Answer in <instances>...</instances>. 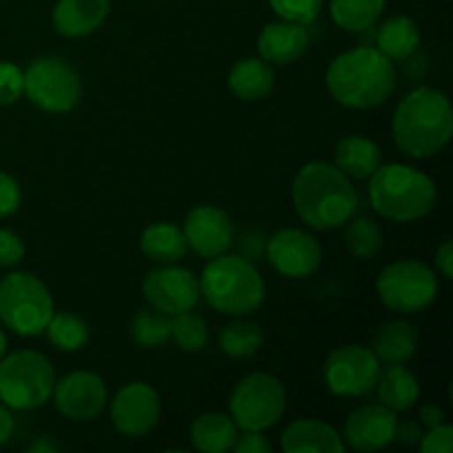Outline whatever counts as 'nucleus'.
Listing matches in <instances>:
<instances>
[{
  "label": "nucleus",
  "instance_id": "nucleus-7",
  "mask_svg": "<svg viewBox=\"0 0 453 453\" xmlns=\"http://www.w3.org/2000/svg\"><path fill=\"white\" fill-rule=\"evenodd\" d=\"M53 317V299L31 273H12L0 281V321L20 336H40Z\"/></svg>",
  "mask_w": 453,
  "mask_h": 453
},
{
  "label": "nucleus",
  "instance_id": "nucleus-22",
  "mask_svg": "<svg viewBox=\"0 0 453 453\" xmlns=\"http://www.w3.org/2000/svg\"><path fill=\"white\" fill-rule=\"evenodd\" d=\"M228 87L239 100H264L274 88L273 65L261 58H246V60L234 62L228 75Z\"/></svg>",
  "mask_w": 453,
  "mask_h": 453
},
{
  "label": "nucleus",
  "instance_id": "nucleus-42",
  "mask_svg": "<svg viewBox=\"0 0 453 453\" xmlns=\"http://www.w3.org/2000/svg\"><path fill=\"white\" fill-rule=\"evenodd\" d=\"M420 423L427 425V427H436V425H442L445 423V411L441 410L438 405H425L423 410H420Z\"/></svg>",
  "mask_w": 453,
  "mask_h": 453
},
{
  "label": "nucleus",
  "instance_id": "nucleus-20",
  "mask_svg": "<svg viewBox=\"0 0 453 453\" xmlns=\"http://www.w3.org/2000/svg\"><path fill=\"white\" fill-rule=\"evenodd\" d=\"M281 447L286 453H343L345 442L327 423L314 418L295 420L283 432Z\"/></svg>",
  "mask_w": 453,
  "mask_h": 453
},
{
  "label": "nucleus",
  "instance_id": "nucleus-32",
  "mask_svg": "<svg viewBox=\"0 0 453 453\" xmlns=\"http://www.w3.org/2000/svg\"><path fill=\"white\" fill-rule=\"evenodd\" d=\"M343 243L345 250L354 259H372L383 248V230L379 228V224L374 219L358 217V219L349 221L348 228H345Z\"/></svg>",
  "mask_w": 453,
  "mask_h": 453
},
{
  "label": "nucleus",
  "instance_id": "nucleus-31",
  "mask_svg": "<svg viewBox=\"0 0 453 453\" xmlns=\"http://www.w3.org/2000/svg\"><path fill=\"white\" fill-rule=\"evenodd\" d=\"M264 345V332L252 321H234L219 334L221 352L230 358H250Z\"/></svg>",
  "mask_w": 453,
  "mask_h": 453
},
{
  "label": "nucleus",
  "instance_id": "nucleus-8",
  "mask_svg": "<svg viewBox=\"0 0 453 453\" xmlns=\"http://www.w3.org/2000/svg\"><path fill=\"white\" fill-rule=\"evenodd\" d=\"M286 411V389L273 374H250L237 383L230 396V418L243 432H265Z\"/></svg>",
  "mask_w": 453,
  "mask_h": 453
},
{
  "label": "nucleus",
  "instance_id": "nucleus-25",
  "mask_svg": "<svg viewBox=\"0 0 453 453\" xmlns=\"http://www.w3.org/2000/svg\"><path fill=\"white\" fill-rule=\"evenodd\" d=\"M334 162L348 177L365 180L380 166V149L363 135H348L336 144Z\"/></svg>",
  "mask_w": 453,
  "mask_h": 453
},
{
  "label": "nucleus",
  "instance_id": "nucleus-1",
  "mask_svg": "<svg viewBox=\"0 0 453 453\" xmlns=\"http://www.w3.org/2000/svg\"><path fill=\"white\" fill-rule=\"evenodd\" d=\"M326 84L341 106L354 111L374 109L396 88V69L379 49L363 44L330 62Z\"/></svg>",
  "mask_w": 453,
  "mask_h": 453
},
{
  "label": "nucleus",
  "instance_id": "nucleus-29",
  "mask_svg": "<svg viewBox=\"0 0 453 453\" xmlns=\"http://www.w3.org/2000/svg\"><path fill=\"white\" fill-rule=\"evenodd\" d=\"M128 334H131V339L135 341L140 348H162V345L168 343V339H171V317L155 308L140 310V312L131 319Z\"/></svg>",
  "mask_w": 453,
  "mask_h": 453
},
{
  "label": "nucleus",
  "instance_id": "nucleus-9",
  "mask_svg": "<svg viewBox=\"0 0 453 453\" xmlns=\"http://www.w3.org/2000/svg\"><path fill=\"white\" fill-rule=\"evenodd\" d=\"M25 73V96L44 113H69L82 96V82L73 66L56 56L31 62Z\"/></svg>",
  "mask_w": 453,
  "mask_h": 453
},
{
  "label": "nucleus",
  "instance_id": "nucleus-6",
  "mask_svg": "<svg viewBox=\"0 0 453 453\" xmlns=\"http://www.w3.org/2000/svg\"><path fill=\"white\" fill-rule=\"evenodd\" d=\"M56 372L44 354L20 349L0 358V403L9 410H38L51 398Z\"/></svg>",
  "mask_w": 453,
  "mask_h": 453
},
{
  "label": "nucleus",
  "instance_id": "nucleus-36",
  "mask_svg": "<svg viewBox=\"0 0 453 453\" xmlns=\"http://www.w3.org/2000/svg\"><path fill=\"white\" fill-rule=\"evenodd\" d=\"M453 449V427L442 423L429 427V432L420 438V451L425 453H451Z\"/></svg>",
  "mask_w": 453,
  "mask_h": 453
},
{
  "label": "nucleus",
  "instance_id": "nucleus-10",
  "mask_svg": "<svg viewBox=\"0 0 453 453\" xmlns=\"http://www.w3.org/2000/svg\"><path fill=\"white\" fill-rule=\"evenodd\" d=\"M376 292L385 308L414 314L429 308L438 296V279L432 268L416 259L389 264L376 279Z\"/></svg>",
  "mask_w": 453,
  "mask_h": 453
},
{
  "label": "nucleus",
  "instance_id": "nucleus-27",
  "mask_svg": "<svg viewBox=\"0 0 453 453\" xmlns=\"http://www.w3.org/2000/svg\"><path fill=\"white\" fill-rule=\"evenodd\" d=\"M418 349V334L414 326L405 321H389L379 330L374 339V349L380 363L394 365V363H407Z\"/></svg>",
  "mask_w": 453,
  "mask_h": 453
},
{
  "label": "nucleus",
  "instance_id": "nucleus-39",
  "mask_svg": "<svg viewBox=\"0 0 453 453\" xmlns=\"http://www.w3.org/2000/svg\"><path fill=\"white\" fill-rule=\"evenodd\" d=\"M270 442L261 436V432H243L242 436L237 434L233 451L234 453H270Z\"/></svg>",
  "mask_w": 453,
  "mask_h": 453
},
{
  "label": "nucleus",
  "instance_id": "nucleus-11",
  "mask_svg": "<svg viewBox=\"0 0 453 453\" xmlns=\"http://www.w3.org/2000/svg\"><path fill=\"white\" fill-rule=\"evenodd\" d=\"M379 372L380 361L370 348L343 345L327 357L323 365V379L327 389L336 396L357 398L374 389Z\"/></svg>",
  "mask_w": 453,
  "mask_h": 453
},
{
  "label": "nucleus",
  "instance_id": "nucleus-16",
  "mask_svg": "<svg viewBox=\"0 0 453 453\" xmlns=\"http://www.w3.org/2000/svg\"><path fill=\"white\" fill-rule=\"evenodd\" d=\"M184 237L188 248H193L203 259H215L224 255L233 243V224L221 208L212 203L195 206L184 219Z\"/></svg>",
  "mask_w": 453,
  "mask_h": 453
},
{
  "label": "nucleus",
  "instance_id": "nucleus-19",
  "mask_svg": "<svg viewBox=\"0 0 453 453\" xmlns=\"http://www.w3.org/2000/svg\"><path fill=\"white\" fill-rule=\"evenodd\" d=\"M109 16V0H58L53 27L65 38H84L100 29Z\"/></svg>",
  "mask_w": 453,
  "mask_h": 453
},
{
  "label": "nucleus",
  "instance_id": "nucleus-38",
  "mask_svg": "<svg viewBox=\"0 0 453 453\" xmlns=\"http://www.w3.org/2000/svg\"><path fill=\"white\" fill-rule=\"evenodd\" d=\"M20 202L22 195L18 181L9 173L0 171V217L16 215L18 208H20Z\"/></svg>",
  "mask_w": 453,
  "mask_h": 453
},
{
  "label": "nucleus",
  "instance_id": "nucleus-37",
  "mask_svg": "<svg viewBox=\"0 0 453 453\" xmlns=\"http://www.w3.org/2000/svg\"><path fill=\"white\" fill-rule=\"evenodd\" d=\"M25 257V243L12 230L0 228V268H13Z\"/></svg>",
  "mask_w": 453,
  "mask_h": 453
},
{
  "label": "nucleus",
  "instance_id": "nucleus-13",
  "mask_svg": "<svg viewBox=\"0 0 453 453\" xmlns=\"http://www.w3.org/2000/svg\"><path fill=\"white\" fill-rule=\"evenodd\" d=\"M159 414L157 392L142 380L124 385L111 401V425L127 438L146 436L157 425Z\"/></svg>",
  "mask_w": 453,
  "mask_h": 453
},
{
  "label": "nucleus",
  "instance_id": "nucleus-2",
  "mask_svg": "<svg viewBox=\"0 0 453 453\" xmlns=\"http://www.w3.org/2000/svg\"><path fill=\"white\" fill-rule=\"evenodd\" d=\"M292 203L310 228L334 230L352 219L358 197L343 171L326 162H310L296 173Z\"/></svg>",
  "mask_w": 453,
  "mask_h": 453
},
{
  "label": "nucleus",
  "instance_id": "nucleus-23",
  "mask_svg": "<svg viewBox=\"0 0 453 453\" xmlns=\"http://www.w3.org/2000/svg\"><path fill=\"white\" fill-rule=\"evenodd\" d=\"M140 248L146 259L166 265L184 259L188 243H186L184 230L177 228L175 224H168V221H157V224H150L149 228H144Z\"/></svg>",
  "mask_w": 453,
  "mask_h": 453
},
{
  "label": "nucleus",
  "instance_id": "nucleus-21",
  "mask_svg": "<svg viewBox=\"0 0 453 453\" xmlns=\"http://www.w3.org/2000/svg\"><path fill=\"white\" fill-rule=\"evenodd\" d=\"M374 388L379 389L380 405L392 410L394 414L410 411L418 403L420 396L418 379L403 363H394V365H388L385 370L380 367Z\"/></svg>",
  "mask_w": 453,
  "mask_h": 453
},
{
  "label": "nucleus",
  "instance_id": "nucleus-40",
  "mask_svg": "<svg viewBox=\"0 0 453 453\" xmlns=\"http://www.w3.org/2000/svg\"><path fill=\"white\" fill-rule=\"evenodd\" d=\"M436 268L441 270V274L445 279L453 277V246L449 239L442 242L441 248L436 250Z\"/></svg>",
  "mask_w": 453,
  "mask_h": 453
},
{
  "label": "nucleus",
  "instance_id": "nucleus-35",
  "mask_svg": "<svg viewBox=\"0 0 453 453\" xmlns=\"http://www.w3.org/2000/svg\"><path fill=\"white\" fill-rule=\"evenodd\" d=\"M25 93V73L13 62L0 60V106H9Z\"/></svg>",
  "mask_w": 453,
  "mask_h": 453
},
{
  "label": "nucleus",
  "instance_id": "nucleus-24",
  "mask_svg": "<svg viewBox=\"0 0 453 453\" xmlns=\"http://www.w3.org/2000/svg\"><path fill=\"white\" fill-rule=\"evenodd\" d=\"M420 44V31L411 18L392 16L374 31V47L389 60H407Z\"/></svg>",
  "mask_w": 453,
  "mask_h": 453
},
{
  "label": "nucleus",
  "instance_id": "nucleus-30",
  "mask_svg": "<svg viewBox=\"0 0 453 453\" xmlns=\"http://www.w3.org/2000/svg\"><path fill=\"white\" fill-rule=\"evenodd\" d=\"M44 332H47L53 348L62 349V352H78L88 343L87 321L75 317L73 312H53Z\"/></svg>",
  "mask_w": 453,
  "mask_h": 453
},
{
  "label": "nucleus",
  "instance_id": "nucleus-17",
  "mask_svg": "<svg viewBox=\"0 0 453 453\" xmlns=\"http://www.w3.org/2000/svg\"><path fill=\"white\" fill-rule=\"evenodd\" d=\"M398 418L385 405L354 410L343 425V442L354 451H379L396 441Z\"/></svg>",
  "mask_w": 453,
  "mask_h": 453
},
{
  "label": "nucleus",
  "instance_id": "nucleus-3",
  "mask_svg": "<svg viewBox=\"0 0 453 453\" xmlns=\"http://www.w3.org/2000/svg\"><path fill=\"white\" fill-rule=\"evenodd\" d=\"M392 135L398 149L410 157L425 159L438 155L453 135L449 97L429 87L407 93L394 111Z\"/></svg>",
  "mask_w": 453,
  "mask_h": 453
},
{
  "label": "nucleus",
  "instance_id": "nucleus-26",
  "mask_svg": "<svg viewBox=\"0 0 453 453\" xmlns=\"http://www.w3.org/2000/svg\"><path fill=\"white\" fill-rule=\"evenodd\" d=\"M239 427L226 414H202L190 425V441L203 453H224L233 449Z\"/></svg>",
  "mask_w": 453,
  "mask_h": 453
},
{
  "label": "nucleus",
  "instance_id": "nucleus-43",
  "mask_svg": "<svg viewBox=\"0 0 453 453\" xmlns=\"http://www.w3.org/2000/svg\"><path fill=\"white\" fill-rule=\"evenodd\" d=\"M13 434V418L12 414H9V407H4L3 403H0V445H4V442L12 438Z\"/></svg>",
  "mask_w": 453,
  "mask_h": 453
},
{
  "label": "nucleus",
  "instance_id": "nucleus-28",
  "mask_svg": "<svg viewBox=\"0 0 453 453\" xmlns=\"http://www.w3.org/2000/svg\"><path fill=\"white\" fill-rule=\"evenodd\" d=\"M385 12V0H330V16L334 25L343 31L374 29Z\"/></svg>",
  "mask_w": 453,
  "mask_h": 453
},
{
  "label": "nucleus",
  "instance_id": "nucleus-34",
  "mask_svg": "<svg viewBox=\"0 0 453 453\" xmlns=\"http://www.w3.org/2000/svg\"><path fill=\"white\" fill-rule=\"evenodd\" d=\"M268 3L281 20L308 25L319 16L326 0H268Z\"/></svg>",
  "mask_w": 453,
  "mask_h": 453
},
{
  "label": "nucleus",
  "instance_id": "nucleus-14",
  "mask_svg": "<svg viewBox=\"0 0 453 453\" xmlns=\"http://www.w3.org/2000/svg\"><path fill=\"white\" fill-rule=\"evenodd\" d=\"M53 403L65 418L87 423L97 418L109 403L104 380L93 372H71L53 385Z\"/></svg>",
  "mask_w": 453,
  "mask_h": 453
},
{
  "label": "nucleus",
  "instance_id": "nucleus-44",
  "mask_svg": "<svg viewBox=\"0 0 453 453\" xmlns=\"http://www.w3.org/2000/svg\"><path fill=\"white\" fill-rule=\"evenodd\" d=\"M4 354H7V334L0 330V358H3Z\"/></svg>",
  "mask_w": 453,
  "mask_h": 453
},
{
  "label": "nucleus",
  "instance_id": "nucleus-4",
  "mask_svg": "<svg viewBox=\"0 0 453 453\" xmlns=\"http://www.w3.org/2000/svg\"><path fill=\"white\" fill-rule=\"evenodd\" d=\"M199 295L217 312L246 317L264 303L265 283L250 261L224 252L203 268L199 277Z\"/></svg>",
  "mask_w": 453,
  "mask_h": 453
},
{
  "label": "nucleus",
  "instance_id": "nucleus-18",
  "mask_svg": "<svg viewBox=\"0 0 453 453\" xmlns=\"http://www.w3.org/2000/svg\"><path fill=\"white\" fill-rule=\"evenodd\" d=\"M310 34L305 25L290 20L270 22L264 27L257 40V49H259V58L268 65L286 66L299 60L305 51H308Z\"/></svg>",
  "mask_w": 453,
  "mask_h": 453
},
{
  "label": "nucleus",
  "instance_id": "nucleus-15",
  "mask_svg": "<svg viewBox=\"0 0 453 453\" xmlns=\"http://www.w3.org/2000/svg\"><path fill=\"white\" fill-rule=\"evenodd\" d=\"M268 261L288 279L312 277L323 261L321 246L299 228H283L268 242Z\"/></svg>",
  "mask_w": 453,
  "mask_h": 453
},
{
  "label": "nucleus",
  "instance_id": "nucleus-41",
  "mask_svg": "<svg viewBox=\"0 0 453 453\" xmlns=\"http://www.w3.org/2000/svg\"><path fill=\"white\" fill-rule=\"evenodd\" d=\"M396 438L407 442V445H418L420 438H423V432H420V427L416 423H398Z\"/></svg>",
  "mask_w": 453,
  "mask_h": 453
},
{
  "label": "nucleus",
  "instance_id": "nucleus-33",
  "mask_svg": "<svg viewBox=\"0 0 453 453\" xmlns=\"http://www.w3.org/2000/svg\"><path fill=\"white\" fill-rule=\"evenodd\" d=\"M171 339L184 352H202L208 341V326L193 310L171 317Z\"/></svg>",
  "mask_w": 453,
  "mask_h": 453
},
{
  "label": "nucleus",
  "instance_id": "nucleus-12",
  "mask_svg": "<svg viewBox=\"0 0 453 453\" xmlns=\"http://www.w3.org/2000/svg\"><path fill=\"white\" fill-rule=\"evenodd\" d=\"M144 299L150 308L175 317V314L188 312L199 303V279L190 270L180 268L175 264L159 265L150 270L142 283Z\"/></svg>",
  "mask_w": 453,
  "mask_h": 453
},
{
  "label": "nucleus",
  "instance_id": "nucleus-5",
  "mask_svg": "<svg viewBox=\"0 0 453 453\" xmlns=\"http://www.w3.org/2000/svg\"><path fill=\"white\" fill-rule=\"evenodd\" d=\"M438 188L425 173L405 164H385L370 175V202L389 221H416L436 206Z\"/></svg>",
  "mask_w": 453,
  "mask_h": 453
}]
</instances>
